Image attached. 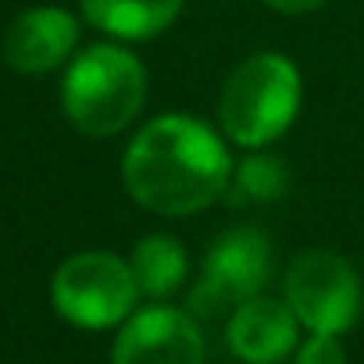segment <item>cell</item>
<instances>
[{
	"label": "cell",
	"mask_w": 364,
	"mask_h": 364,
	"mask_svg": "<svg viewBox=\"0 0 364 364\" xmlns=\"http://www.w3.org/2000/svg\"><path fill=\"white\" fill-rule=\"evenodd\" d=\"M122 175L139 208L182 218L211 208L229 190L232 161L208 125L186 114H164L132 136L122 157Z\"/></svg>",
	"instance_id": "1"
},
{
	"label": "cell",
	"mask_w": 364,
	"mask_h": 364,
	"mask_svg": "<svg viewBox=\"0 0 364 364\" xmlns=\"http://www.w3.org/2000/svg\"><path fill=\"white\" fill-rule=\"evenodd\" d=\"M146 100V72L143 65L111 43L90 47L75 58L61 86V107L68 122L86 136H114L122 132Z\"/></svg>",
	"instance_id": "2"
},
{
	"label": "cell",
	"mask_w": 364,
	"mask_h": 364,
	"mask_svg": "<svg viewBox=\"0 0 364 364\" xmlns=\"http://www.w3.org/2000/svg\"><path fill=\"white\" fill-rule=\"evenodd\" d=\"M300 111V72L282 54L247 58L222 90V125L240 146H264L279 139Z\"/></svg>",
	"instance_id": "3"
},
{
	"label": "cell",
	"mask_w": 364,
	"mask_h": 364,
	"mask_svg": "<svg viewBox=\"0 0 364 364\" xmlns=\"http://www.w3.org/2000/svg\"><path fill=\"white\" fill-rule=\"evenodd\" d=\"M50 296L65 321L79 328H111L132 314L139 286L122 257L90 250L68 257L54 272Z\"/></svg>",
	"instance_id": "4"
},
{
	"label": "cell",
	"mask_w": 364,
	"mask_h": 364,
	"mask_svg": "<svg viewBox=\"0 0 364 364\" xmlns=\"http://www.w3.org/2000/svg\"><path fill=\"white\" fill-rule=\"evenodd\" d=\"M286 304L296 321L318 336L346 332L360 314V275L332 250H304L286 268Z\"/></svg>",
	"instance_id": "5"
},
{
	"label": "cell",
	"mask_w": 364,
	"mask_h": 364,
	"mask_svg": "<svg viewBox=\"0 0 364 364\" xmlns=\"http://www.w3.org/2000/svg\"><path fill=\"white\" fill-rule=\"evenodd\" d=\"M272 279V247L257 229L225 232L204 264L197 289L186 296V311L193 318H218L222 311H236L240 304L261 296Z\"/></svg>",
	"instance_id": "6"
},
{
	"label": "cell",
	"mask_w": 364,
	"mask_h": 364,
	"mask_svg": "<svg viewBox=\"0 0 364 364\" xmlns=\"http://www.w3.org/2000/svg\"><path fill=\"white\" fill-rule=\"evenodd\" d=\"M111 364H204V336L190 311L146 307L125 321Z\"/></svg>",
	"instance_id": "7"
},
{
	"label": "cell",
	"mask_w": 364,
	"mask_h": 364,
	"mask_svg": "<svg viewBox=\"0 0 364 364\" xmlns=\"http://www.w3.org/2000/svg\"><path fill=\"white\" fill-rule=\"evenodd\" d=\"M79 40V26L61 8H33L8 26L4 58L11 68L26 75H40L58 68Z\"/></svg>",
	"instance_id": "8"
},
{
	"label": "cell",
	"mask_w": 364,
	"mask_h": 364,
	"mask_svg": "<svg viewBox=\"0 0 364 364\" xmlns=\"http://www.w3.org/2000/svg\"><path fill=\"white\" fill-rule=\"evenodd\" d=\"M296 314L289 304L254 296L240 304L229 318V346L247 364H279L296 346Z\"/></svg>",
	"instance_id": "9"
},
{
	"label": "cell",
	"mask_w": 364,
	"mask_h": 364,
	"mask_svg": "<svg viewBox=\"0 0 364 364\" xmlns=\"http://www.w3.org/2000/svg\"><path fill=\"white\" fill-rule=\"evenodd\" d=\"M182 0H82L86 18L118 40H150L175 22Z\"/></svg>",
	"instance_id": "10"
},
{
	"label": "cell",
	"mask_w": 364,
	"mask_h": 364,
	"mask_svg": "<svg viewBox=\"0 0 364 364\" xmlns=\"http://www.w3.org/2000/svg\"><path fill=\"white\" fill-rule=\"evenodd\" d=\"M139 293L164 300L186 282V250L171 236H146L136 243L132 261H129Z\"/></svg>",
	"instance_id": "11"
},
{
	"label": "cell",
	"mask_w": 364,
	"mask_h": 364,
	"mask_svg": "<svg viewBox=\"0 0 364 364\" xmlns=\"http://www.w3.org/2000/svg\"><path fill=\"white\" fill-rule=\"evenodd\" d=\"M286 186H289L286 161L272 154H254L240 164L232 178V204H268V200H279Z\"/></svg>",
	"instance_id": "12"
},
{
	"label": "cell",
	"mask_w": 364,
	"mask_h": 364,
	"mask_svg": "<svg viewBox=\"0 0 364 364\" xmlns=\"http://www.w3.org/2000/svg\"><path fill=\"white\" fill-rule=\"evenodd\" d=\"M296 364H343V346H339L336 336L311 332V339L296 353Z\"/></svg>",
	"instance_id": "13"
},
{
	"label": "cell",
	"mask_w": 364,
	"mask_h": 364,
	"mask_svg": "<svg viewBox=\"0 0 364 364\" xmlns=\"http://www.w3.org/2000/svg\"><path fill=\"white\" fill-rule=\"evenodd\" d=\"M268 8H275V11H282V15H304V11H314V8H321L325 0H264Z\"/></svg>",
	"instance_id": "14"
}]
</instances>
